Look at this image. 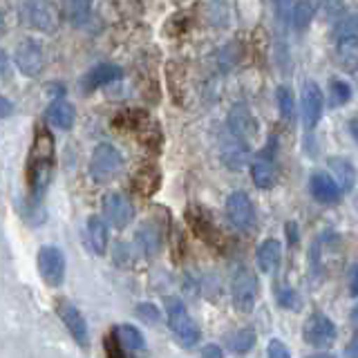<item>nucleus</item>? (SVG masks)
<instances>
[{"mask_svg": "<svg viewBox=\"0 0 358 358\" xmlns=\"http://www.w3.org/2000/svg\"><path fill=\"white\" fill-rule=\"evenodd\" d=\"M162 186V173L155 164H143L132 177V188L137 190V195L150 197L155 195Z\"/></svg>", "mask_w": 358, "mask_h": 358, "instance_id": "20", "label": "nucleus"}, {"mask_svg": "<svg viewBox=\"0 0 358 358\" xmlns=\"http://www.w3.org/2000/svg\"><path fill=\"white\" fill-rule=\"evenodd\" d=\"M14 61L18 65V70L25 76H29V78L41 76L43 70H45V50H43V45L38 41H34V38H25L16 48Z\"/></svg>", "mask_w": 358, "mask_h": 358, "instance_id": "8", "label": "nucleus"}, {"mask_svg": "<svg viewBox=\"0 0 358 358\" xmlns=\"http://www.w3.org/2000/svg\"><path fill=\"white\" fill-rule=\"evenodd\" d=\"M63 14L72 25L81 27L92 14V0H63Z\"/></svg>", "mask_w": 358, "mask_h": 358, "instance_id": "29", "label": "nucleus"}, {"mask_svg": "<svg viewBox=\"0 0 358 358\" xmlns=\"http://www.w3.org/2000/svg\"><path fill=\"white\" fill-rule=\"evenodd\" d=\"M166 318H168V327H171L179 345L195 347L199 343L201 331L197 327V322L193 320V316L188 313L186 305L179 298L175 296L166 298Z\"/></svg>", "mask_w": 358, "mask_h": 358, "instance_id": "2", "label": "nucleus"}, {"mask_svg": "<svg viewBox=\"0 0 358 358\" xmlns=\"http://www.w3.org/2000/svg\"><path fill=\"white\" fill-rule=\"evenodd\" d=\"M246 157H249V143L235 139L233 134H231V139L222 145V159H224V164H227L229 168H233V171H238V168L244 166Z\"/></svg>", "mask_w": 358, "mask_h": 358, "instance_id": "27", "label": "nucleus"}, {"mask_svg": "<svg viewBox=\"0 0 358 358\" xmlns=\"http://www.w3.org/2000/svg\"><path fill=\"white\" fill-rule=\"evenodd\" d=\"M345 358H358V331L350 338V343H347L345 347Z\"/></svg>", "mask_w": 358, "mask_h": 358, "instance_id": "41", "label": "nucleus"}, {"mask_svg": "<svg viewBox=\"0 0 358 358\" xmlns=\"http://www.w3.org/2000/svg\"><path fill=\"white\" fill-rule=\"evenodd\" d=\"M275 296H278V305L282 307V309H291V311L300 309V296H298L291 287L280 285V287L275 289Z\"/></svg>", "mask_w": 358, "mask_h": 358, "instance_id": "34", "label": "nucleus"}, {"mask_svg": "<svg viewBox=\"0 0 358 358\" xmlns=\"http://www.w3.org/2000/svg\"><path fill=\"white\" fill-rule=\"evenodd\" d=\"M137 316L143 320V322H150V324H155V322H159L162 320V311L157 309L152 302H141V305H137Z\"/></svg>", "mask_w": 358, "mask_h": 358, "instance_id": "36", "label": "nucleus"}, {"mask_svg": "<svg viewBox=\"0 0 358 358\" xmlns=\"http://www.w3.org/2000/svg\"><path fill=\"white\" fill-rule=\"evenodd\" d=\"M350 291H352L354 298H358V262L352 266V271H350Z\"/></svg>", "mask_w": 358, "mask_h": 358, "instance_id": "44", "label": "nucleus"}, {"mask_svg": "<svg viewBox=\"0 0 358 358\" xmlns=\"http://www.w3.org/2000/svg\"><path fill=\"white\" fill-rule=\"evenodd\" d=\"M123 78V70L115 63H99L96 67H92L85 76H83V90L85 92H94V90L117 83Z\"/></svg>", "mask_w": 358, "mask_h": 358, "instance_id": "19", "label": "nucleus"}, {"mask_svg": "<svg viewBox=\"0 0 358 358\" xmlns=\"http://www.w3.org/2000/svg\"><path fill=\"white\" fill-rule=\"evenodd\" d=\"M316 16V5L311 0H294V9H291V22H294L296 31H305L313 22Z\"/></svg>", "mask_w": 358, "mask_h": 358, "instance_id": "30", "label": "nucleus"}, {"mask_svg": "<svg viewBox=\"0 0 358 358\" xmlns=\"http://www.w3.org/2000/svg\"><path fill=\"white\" fill-rule=\"evenodd\" d=\"M162 242H164V233L155 222H145L137 231V246L143 255H148V257L157 255L162 249Z\"/></svg>", "mask_w": 358, "mask_h": 358, "instance_id": "25", "label": "nucleus"}, {"mask_svg": "<svg viewBox=\"0 0 358 358\" xmlns=\"http://www.w3.org/2000/svg\"><path fill=\"white\" fill-rule=\"evenodd\" d=\"M85 240L90 251L96 255H103L108 251V222L96 215H90L85 224Z\"/></svg>", "mask_w": 358, "mask_h": 358, "instance_id": "23", "label": "nucleus"}, {"mask_svg": "<svg viewBox=\"0 0 358 358\" xmlns=\"http://www.w3.org/2000/svg\"><path fill=\"white\" fill-rule=\"evenodd\" d=\"M112 334H115V338L119 341V345L123 347V350L130 352V354L132 352H141L145 347L143 334L137 327H132V324H119V327Z\"/></svg>", "mask_w": 358, "mask_h": 358, "instance_id": "28", "label": "nucleus"}, {"mask_svg": "<svg viewBox=\"0 0 358 358\" xmlns=\"http://www.w3.org/2000/svg\"><path fill=\"white\" fill-rule=\"evenodd\" d=\"M150 121H152V117L145 110L128 108V110L117 112V117L112 119V128H115L117 132H132L139 137V134L150 126Z\"/></svg>", "mask_w": 358, "mask_h": 358, "instance_id": "18", "label": "nucleus"}, {"mask_svg": "<svg viewBox=\"0 0 358 358\" xmlns=\"http://www.w3.org/2000/svg\"><path fill=\"white\" fill-rule=\"evenodd\" d=\"M166 85L168 92H171V99L177 106H186L188 99V72L186 65L182 61H168L166 63Z\"/></svg>", "mask_w": 358, "mask_h": 358, "instance_id": "17", "label": "nucleus"}, {"mask_svg": "<svg viewBox=\"0 0 358 358\" xmlns=\"http://www.w3.org/2000/svg\"><path fill=\"white\" fill-rule=\"evenodd\" d=\"M224 208H227V217L233 229L244 231V233L255 229V222H257L255 206L244 190H233V193L227 197V206Z\"/></svg>", "mask_w": 358, "mask_h": 358, "instance_id": "6", "label": "nucleus"}, {"mask_svg": "<svg viewBox=\"0 0 358 358\" xmlns=\"http://www.w3.org/2000/svg\"><path fill=\"white\" fill-rule=\"evenodd\" d=\"M103 217L110 227L126 229L134 217V208L130 204V199L121 193H108L103 197Z\"/></svg>", "mask_w": 358, "mask_h": 358, "instance_id": "13", "label": "nucleus"}, {"mask_svg": "<svg viewBox=\"0 0 358 358\" xmlns=\"http://www.w3.org/2000/svg\"><path fill=\"white\" fill-rule=\"evenodd\" d=\"M56 311H59V318L63 320V324L67 327V331H70L72 338L81 347H87L90 345V334H87V322L83 318V313L78 311L70 300L56 302Z\"/></svg>", "mask_w": 358, "mask_h": 358, "instance_id": "14", "label": "nucleus"}, {"mask_svg": "<svg viewBox=\"0 0 358 358\" xmlns=\"http://www.w3.org/2000/svg\"><path fill=\"white\" fill-rule=\"evenodd\" d=\"M329 168H331V177L336 179V184L341 186V190H352L356 186V168L350 159L345 157H331L329 159Z\"/></svg>", "mask_w": 358, "mask_h": 358, "instance_id": "26", "label": "nucleus"}, {"mask_svg": "<svg viewBox=\"0 0 358 358\" xmlns=\"http://www.w3.org/2000/svg\"><path fill=\"white\" fill-rule=\"evenodd\" d=\"M350 99H352L350 83L343 81V78H334V81L329 83V103L334 108H338V106H345Z\"/></svg>", "mask_w": 358, "mask_h": 358, "instance_id": "33", "label": "nucleus"}, {"mask_svg": "<svg viewBox=\"0 0 358 358\" xmlns=\"http://www.w3.org/2000/svg\"><path fill=\"white\" fill-rule=\"evenodd\" d=\"M285 231H287V238H289V242L291 244H296L298 242V238H300V233H298V227L294 222H289L287 227H285Z\"/></svg>", "mask_w": 358, "mask_h": 358, "instance_id": "45", "label": "nucleus"}, {"mask_svg": "<svg viewBox=\"0 0 358 358\" xmlns=\"http://www.w3.org/2000/svg\"><path fill=\"white\" fill-rule=\"evenodd\" d=\"M20 18L25 20V25L34 29H41V31L54 29V11L48 5V0H22Z\"/></svg>", "mask_w": 358, "mask_h": 358, "instance_id": "15", "label": "nucleus"}, {"mask_svg": "<svg viewBox=\"0 0 358 358\" xmlns=\"http://www.w3.org/2000/svg\"><path fill=\"white\" fill-rule=\"evenodd\" d=\"M324 112V94L316 81L302 85V123L307 130H313L320 123Z\"/></svg>", "mask_w": 358, "mask_h": 358, "instance_id": "10", "label": "nucleus"}, {"mask_svg": "<svg viewBox=\"0 0 358 358\" xmlns=\"http://www.w3.org/2000/svg\"><path fill=\"white\" fill-rule=\"evenodd\" d=\"M302 338L313 350H327L336 343V324L324 313L316 311L302 324Z\"/></svg>", "mask_w": 358, "mask_h": 358, "instance_id": "7", "label": "nucleus"}, {"mask_svg": "<svg viewBox=\"0 0 358 358\" xmlns=\"http://www.w3.org/2000/svg\"><path fill=\"white\" fill-rule=\"evenodd\" d=\"M350 132H354V137L358 139V119L350 121Z\"/></svg>", "mask_w": 358, "mask_h": 358, "instance_id": "47", "label": "nucleus"}, {"mask_svg": "<svg viewBox=\"0 0 358 358\" xmlns=\"http://www.w3.org/2000/svg\"><path fill=\"white\" fill-rule=\"evenodd\" d=\"M130 257H132L130 246H128L126 242H119V244H117V249H115V260H117V264H128V262H130Z\"/></svg>", "mask_w": 358, "mask_h": 358, "instance_id": "40", "label": "nucleus"}, {"mask_svg": "<svg viewBox=\"0 0 358 358\" xmlns=\"http://www.w3.org/2000/svg\"><path fill=\"white\" fill-rule=\"evenodd\" d=\"M309 190H311V197L320 201V204H338L341 197H343V190L341 186L336 184V179L324 173V171H316L309 177Z\"/></svg>", "mask_w": 358, "mask_h": 358, "instance_id": "16", "label": "nucleus"}, {"mask_svg": "<svg viewBox=\"0 0 358 358\" xmlns=\"http://www.w3.org/2000/svg\"><path fill=\"white\" fill-rule=\"evenodd\" d=\"M45 119H48V123L56 130H72L74 119H76V110L72 103H67V101L56 99L48 106V110H45Z\"/></svg>", "mask_w": 358, "mask_h": 358, "instance_id": "21", "label": "nucleus"}, {"mask_svg": "<svg viewBox=\"0 0 358 358\" xmlns=\"http://www.w3.org/2000/svg\"><path fill=\"white\" fill-rule=\"evenodd\" d=\"M186 222L201 242H206L213 249H224L227 238H224L222 229L217 227L215 220H213V215L204 206H188Z\"/></svg>", "mask_w": 358, "mask_h": 358, "instance_id": "4", "label": "nucleus"}, {"mask_svg": "<svg viewBox=\"0 0 358 358\" xmlns=\"http://www.w3.org/2000/svg\"><path fill=\"white\" fill-rule=\"evenodd\" d=\"M229 132L235 139H240L244 143H249L251 139L257 137V121L253 117V112L249 106L235 103L229 112Z\"/></svg>", "mask_w": 358, "mask_h": 358, "instance_id": "12", "label": "nucleus"}, {"mask_svg": "<svg viewBox=\"0 0 358 358\" xmlns=\"http://www.w3.org/2000/svg\"><path fill=\"white\" fill-rule=\"evenodd\" d=\"M273 139L268 141L266 150L260 152V157H255L251 162V179L257 188L262 190H271L278 184V168L273 162Z\"/></svg>", "mask_w": 358, "mask_h": 358, "instance_id": "11", "label": "nucleus"}, {"mask_svg": "<svg viewBox=\"0 0 358 358\" xmlns=\"http://www.w3.org/2000/svg\"><path fill=\"white\" fill-rule=\"evenodd\" d=\"M266 358H291V352H289V347L282 341L273 338V341H268V345H266Z\"/></svg>", "mask_w": 358, "mask_h": 358, "instance_id": "38", "label": "nucleus"}, {"mask_svg": "<svg viewBox=\"0 0 358 358\" xmlns=\"http://www.w3.org/2000/svg\"><path fill=\"white\" fill-rule=\"evenodd\" d=\"M123 168V157L112 143H99L90 157V177L96 184H108Z\"/></svg>", "mask_w": 358, "mask_h": 358, "instance_id": "3", "label": "nucleus"}, {"mask_svg": "<svg viewBox=\"0 0 358 358\" xmlns=\"http://www.w3.org/2000/svg\"><path fill=\"white\" fill-rule=\"evenodd\" d=\"M255 298H257V278L246 266H240L231 280L233 307L242 313H249L255 307Z\"/></svg>", "mask_w": 358, "mask_h": 358, "instance_id": "5", "label": "nucleus"}, {"mask_svg": "<svg viewBox=\"0 0 358 358\" xmlns=\"http://www.w3.org/2000/svg\"><path fill=\"white\" fill-rule=\"evenodd\" d=\"M0 29H3V18H0Z\"/></svg>", "mask_w": 358, "mask_h": 358, "instance_id": "50", "label": "nucleus"}, {"mask_svg": "<svg viewBox=\"0 0 358 358\" xmlns=\"http://www.w3.org/2000/svg\"><path fill=\"white\" fill-rule=\"evenodd\" d=\"M280 260H282V244L273 238L260 242V246L255 249V262L262 273H273L280 266Z\"/></svg>", "mask_w": 358, "mask_h": 358, "instance_id": "22", "label": "nucleus"}, {"mask_svg": "<svg viewBox=\"0 0 358 358\" xmlns=\"http://www.w3.org/2000/svg\"><path fill=\"white\" fill-rule=\"evenodd\" d=\"M278 3V20L282 25H289L291 22V9H294V0H275Z\"/></svg>", "mask_w": 358, "mask_h": 358, "instance_id": "39", "label": "nucleus"}, {"mask_svg": "<svg viewBox=\"0 0 358 358\" xmlns=\"http://www.w3.org/2000/svg\"><path fill=\"white\" fill-rule=\"evenodd\" d=\"M201 358H224V352L220 345H206L201 350Z\"/></svg>", "mask_w": 358, "mask_h": 358, "instance_id": "43", "label": "nucleus"}, {"mask_svg": "<svg viewBox=\"0 0 358 358\" xmlns=\"http://www.w3.org/2000/svg\"><path fill=\"white\" fill-rule=\"evenodd\" d=\"M275 103H278L280 117L287 119V121L294 119V112H296V96H294V92H291V87L280 85V87L275 90Z\"/></svg>", "mask_w": 358, "mask_h": 358, "instance_id": "32", "label": "nucleus"}, {"mask_svg": "<svg viewBox=\"0 0 358 358\" xmlns=\"http://www.w3.org/2000/svg\"><path fill=\"white\" fill-rule=\"evenodd\" d=\"M38 273L50 287H59L65 280V255L59 246H43L36 255Z\"/></svg>", "mask_w": 358, "mask_h": 358, "instance_id": "9", "label": "nucleus"}, {"mask_svg": "<svg viewBox=\"0 0 358 358\" xmlns=\"http://www.w3.org/2000/svg\"><path fill=\"white\" fill-rule=\"evenodd\" d=\"M352 322H354L356 327H358V305H356V307L352 309Z\"/></svg>", "mask_w": 358, "mask_h": 358, "instance_id": "48", "label": "nucleus"}, {"mask_svg": "<svg viewBox=\"0 0 358 358\" xmlns=\"http://www.w3.org/2000/svg\"><path fill=\"white\" fill-rule=\"evenodd\" d=\"M11 115H14V103H11L7 96L0 94V119L11 117Z\"/></svg>", "mask_w": 358, "mask_h": 358, "instance_id": "42", "label": "nucleus"}, {"mask_svg": "<svg viewBox=\"0 0 358 358\" xmlns=\"http://www.w3.org/2000/svg\"><path fill=\"white\" fill-rule=\"evenodd\" d=\"M336 34L341 36H358V14H350L336 22Z\"/></svg>", "mask_w": 358, "mask_h": 358, "instance_id": "35", "label": "nucleus"}, {"mask_svg": "<svg viewBox=\"0 0 358 358\" xmlns=\"http://www.w3.org/2000/svg\"><path fill=\"white\" fill-rule=\"evenodd\" d=\"M307 358H336L334 354H311V356H307Z\"/></svg>", "mask_w": 358, "mask_h": 358, "instance_id": "49", "label": "nucleus"}, {"mask_svg": "<svg viewBox=\"0 0 358 358\" xmlns=\"http://www.w3.org/2000/svg\"><path fill=\"white\" fill-rule=\"evenodd\" d=\"M9 74V61H7V54L0 50V76H7Z\"/></svg>", "mask_w": 358, "mask_h": 358, "instance_id": "46", "label": "nucleus"}, {"mask_svg": "<svg viewBox=\"0 0 358 358\" xmlns=\"http://www.w3.org/2000/svg\"><path fill=\"white\" fill-rule=\"evenodd\" d=\"M336 61L345 72L358 70V36H341L336 41Z\"/></svg>", "mask_w": 358, "mask_h": 358, "instance_id": "24", "label": "nucleus"}, {"mask_svg": "<svg viewBox=\"0 0 358 358\" xmlns=\"http://www.w3.org/2000/svg\"><path fill=\"white\" fill-rule=\"evenodd\" d=\"M106 358H132L130 352H126L123 347L119 345V341L115 338V334L110 331V336L106 338Z\"/></svg>", "mask_w": 358, "mask_h": 358, "instance_id": "37", "label": "nucleus"}, {"mask_svg": "<svg viewBox=\"0 0 358 358\" xmlns=\"http://www.w3.org/2000/svg\"><path fill=\"white\" fill-rule=\"evenodd\" d=\"M56 166V141L52 130L45 123L34 126V137L27 155V188L34 201H41L52 184Z\"/></svg>", "mask_w": 358, "mask_h": 358, "instance_id": "1", "label": "nucleus"}, {"mask_svg": "<svg viewBox=\"0 0 358 358\" xmlns=\"http://www.w3.org/2000/svg\"><path fill=\"white\" fill-rule=\"evenodd\" d=\"M255 331L251 327H244L240 331H235L231 334L229 338H227V347L231 352L235 354H246V352H251L253 347H255Z\"/></svg>", "mask_w": 358, "mask_h": 358, "instance_id": "31", "label": "nucleus"}]
</instances>
